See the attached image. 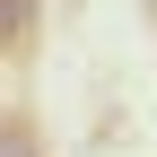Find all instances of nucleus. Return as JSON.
Listing matches in <instances>:
<instances>
[{"mask_svg":"<svg viewBox=\"0 0 157 157\" xmlns=\"http://www.w3.org/2000/svg\"><path fill=\"white\" fill-rule=\"evenodd\" d=\"M0 157H44V131H35V113H0Z\"/></svg>","mask_w":157,"mask_h":157,"instance_id":"f03ea898","label":"nucleus"},{"mask_svg":"<svg viewBox=\"0 0 157 157\" xmlns=\"http://www.w3.org/2000/svg\"><path fill=\"white\" fill-rule=\"evenodd\" d=\"M35 26H44V0H0V61H9V52H26Z\"/></svg>","mask_w":157,"mask_h":157,"instance_id":"f257e3e1","label":"nucleus"}]
</instances>
